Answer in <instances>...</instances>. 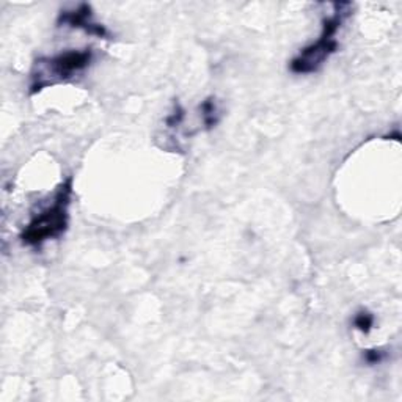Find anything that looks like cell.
I'll use <instances>...</instances> for the list:
<instances>
[{
  "label": "cell",
  "mask_w": 402,
  "mask_h": 402,
  "mask_svg": "<svg viewBox=\"0 0 402 402\" xmlns=\"http://www.w3.org/2000/svg\"><path fill=\"white\" fill-rule=\"evenodd\" d=\"M335 11L330 18H326L322 22V34L319 40L308 46L304 51H300L299 56L291 61L289 69L294 74H311L326 63L330 56L338 51V40L335 38L336 32L341 27L347 10L351 9V4H335Z\"/></svg>",
  "instance_id": "cell-2"
},
{
  "label": "cell",
  "mask_w": 402,
  "mask_h": 402,
  "mask_svg": "<svg viewBox=\"0 0 402 402\" xmlns=\"http://www.w3.org/2000/svg\"><path fill=\"white\" fill-rule=\"evenodd\" d=\"M93 60V51H68L52 58H43L36 61L38 71L34 74L32 93L43 90L48 85L71 79L74 74L83 71L90 66Z\"/></svg>",
  "instance_id": "cell-3"
},
{
  "label": "cell",
  "mask_w": 402,
  "mask_h": 402,
  "mask_svg": "<svg viewBox=\"0 0 402 402\" xmlns=\"http://www.w3.org/2000/svg\"><path fill=\"white\" fill-rule=\"evenodd\" d=\"M73 193V180L68 177L65 182L58 185V189L53 195L52 203L46 206L34 219L30 220L27 228L22 231L21 239L24 245H41L49 239L60 237L65 233L69 222L68 207L71 203Z\"/></svg>",
  "instance_id": "cell-1"
},
{
  "label": "cell",
  "mask_w": 402,
  "mask_h": 402,
  "mask_svg": "<svg viewBox=\"0 0 402 402\" xmlns=\"http://www.w3.org/2000/svg\"><path fill=\"white\" fill-rule=\"evenodd\" d=\"M385 357V354L382 351H366L365 354V360L368 363H373V365H376V363H381Z\"/></svg>",
  "instance_id": "cell-8"
},
{
  "label": "cell",
  "mask_w": 402,
  "mask_h": 402,
  "mask_svg": "<svg viewBox=\"0 0 402 402\" xmlns=\"http://www.w3.org/2000/svg\"><path fill=\"white\" fill-rule=\"evenodd\" d=\"M354 326L357 327L361 331V334L368 335L371 329H373V326H374V316L368 313V311H360L354 318Z\"/></svg>",
  "instance_id": "cell-6"
},
{
  "label": "cell",
  "mask_w": 402,
  "mask_h": 402,
  "mask_svg": "<svg viewBox=\"0 0 402 402\" xmlns=\"http://www.w3.org/2000/svg\"><path fill=\"white\" fill-rule=\"evenodd\" d=\"M182 118H184V110L181 109L180 105H176V110L167 118V126L168 128H175L177 125H181Z\"/></svg>",
  "instance_id": "cell-7"
},
{
  "label": "cell",
  "mask_w": 402,
  "mask_h": 402,
  "mask_svg": "<svg viewBox=\"0 0 402 402\" xmlns=\"http://www.w3.org/2000/svg\"><path fill=\"white\" fill-rule=\"evenodd\" d=\"M58 26H68L73 29H82L90 35H96L99 38H107L109 32H107L104 26L96 24L93 21V13L91 6L88 4H82L77 6L76 10L71 11H63L58 18Z\"/></svg>",
  "instance_id": "cell-4"
},
{
  "label": "cell",
  "mask_w": 402,
  "mask_h": 402,
  "mask_svg": "<svg viewBox=\"0 0 402 402\" xmlns=\"http://www.w3.org/2000/svg\"><path fill=\"white\" fill-rule=\"evenodd\" d=\"M201 113H203V125L207 129H212L219 123V109L217 104H215L214 98H207L200 105Z\"/></svg>",
  "instance_id": "cell-5"
}]
</instances>
